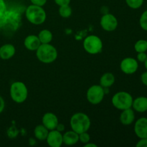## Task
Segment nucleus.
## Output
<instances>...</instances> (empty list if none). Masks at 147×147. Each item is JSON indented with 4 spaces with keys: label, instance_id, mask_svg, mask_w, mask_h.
<instances>
[{
    "label": "nucleus",
    "instance_id": "obj_5",
    "mask_svg": "<svg viewBox=\"0 0 147 147\" xmlns=\"http://www.w3.org/2000/svg\"><path fill=\"white\" fill-rule=\"evenodd\" d=\"M133 97L128 92L120 91L116 93L112 98V104L116 109L123 111L132 107Z\"/></svg>",
    "mask_w": 147,
    "mask_h": 147
},
{
    "label": "nucleus",
    "instance_id": "obj_14",
    "mask_svg": "<svg viewBox=\"0 0 147 147\" xmlns=\"http://www.w3.org/2000/svg\"><path fill=\"white\" fill-rule=\"evenodd\" d=\"M41 45L38 36L29 35L24 39V45L30 51H36Z\"/></svg>",
    "mask_w": 147,
    "mask_h": 147
},
{
    "label": "nucleus",
    "instance_id": "obj_4",
    "mask_svg": "<svg viewBox=\"0 0 147 147\" xmlns=\"http://www.w3.org/2000/svg\"><path fill=\"white\" fill-rule=\"evenodd\" d=\"M9 92L11 99L17 103H22L25 101L28 96L27 86L20 81L14 82L10 86Z\"/></svg>",
    "mask_w": 147,
    "mask_h": 147
},
{
    "label": "nucleus",
    "instance_id": "obj_33",
    "mask_svg": "<svg viewBox=\"0 0 147 147\" xmlns=\"http://www.w3.org/2000/svg\"><path fill=\"white\" fill-rule=\"evenodd\" d=\"M56 130L58 131L62 132L65 130V125L63 124V123H59L57 124V127H56Z\"/></svg>",
    "mask_w": 147,
    "mask_h": 147
},
{
    "label": "nucleus",
    "instance_id": "obj_27",
    "mask_svg": "<svg viewBox=\"0 0 147 147\" xmlns=\"http://www.w3.org/2000/svg\"><path fill=\"white\" fill-rule=\"evenodd\" d=\"M147 58V55L146 53H138L137 54V61L141 63H144Z\"/></svg>",
    "mask_w": 147,
    "mask_h": 147
},
{
    "label": "nucleus",
    "instance_id": "obj_12",
    "mask_svg": "<svg viewBox=\"0 0 147 147\" xmlns=\"http://www.w3.org/2000/svg\"><path fill=\"white\" fill-rule=\"evenodd\" d=\"M42 122V125H44L49 131L55 129L59 123L57 116L50 112L46 113L43 116Z\"/></svg>",
    "mask_w": 147,
    "mask_h": 147
},
{
    "label": "nucleus",
    "instance_id": "obj_34",
    "mask_svg": "<svg viewBox=\"0 0 147 147\" xmlns=\"http://www.w3.org/2000/svg\"><path fill=\"white\" fill-rule=\"evenodd\" d=\"M84 147H97V145L95 144H91L90 142L87 144H85Z\"/></svg>",
    "mask_w": 147,
    "mask_h": 147
},
{
    "label": "nucleus",
    "instance_id": "obj_7",
    "mask_svg": "<svg viewBox=\"0 0 147 147\" xmlns=\"http://www.w3.org/2000/svg\"><path fill=\"white\" fill-rule=\"evenodd\" d=\"M105 91L100 85H94L88 89L86 97L88 101L93 105L99 104L104 98Z\"/></svg>",
    "mask_w": 147,
    "mask_h": 147
},
{
    "label": "nucleus",
    "instance_id": "obj_18",
    "mask_svg": "<svg viewBox=\"0 0 147 147\" xmlns=\"http://www.w3.org/2000/svg\"><path fill=\"white\" fill-rule=\"evenodd\" d=\"M115 83V76L111 73H106L100 77V86L103 88H109Z\"/></svg>",
    "mask_w": 147,
    "mask_h": 147
},
{
    "label": "nucleus",
    "instance_id": "obj_32",
    "mask_svg": "<svg viewBox=\"0 0 147 147\" xmlns=\"http://www.w3.org/2000/svg\"><path fill=\"white\" fill-rule=\"evenodd\" d=\"M4 107H5V102L3 98L0 96V114L3 112L4 111Z\"/></svg>",
    "mask_w": 147,
    "mask_h": 147
},
{
    "label": "nucleus",
    "instance_id": "obj_30",
    "mask_svg": "<svg viewBox=\"0 0 147 147\" xmlns=\"http://www.w3.org/2000/svg\"><path fill=\"white\" fill-rule=\"evenodd\" d=\"M55 4H57L59 7L63 5H67L70 3L71 0H54Z\"/></svg>",
    "mask_w": 147,
    "mask_h": 147
},
{
    "label": "nucleus",
    "instance_id": "obj_11",
    "mask_svg": "<svg viewBox=\"0 0 147 147\" xmlns=\"http://www.w3.org/2000/svg\"><path fill=\"white\" fill-rule=\"evenodd\" d=\"M134 133L139 139L147 138V118L142 117L134 124Z\"/></svg>",
    "mask_w": 147,
    "mask_h": 147
},
{
    "label": "nucleus",
    "instance_id": "obj_20",
    "mask_svg": "<svg viewBox=\"0 0 147 147\" xmlns=\"http://www.w3.org/2000/svg\"><path fill=\"white\" fill-rule=\"evenodd\" d=\"M38 37L41 44H47L51 42L53 36L50 30H42L39 32Z\"/></svg>",
    "mask_w": 147,
    "mask_h": 147
},
{
    "label": "nucleus",
    "instance_id": "obj_21",
    "mask_svg": "<svg viewBox=\"0 0 147 147\" xmlns=\"http://www.w3.org/2000/svg\"><path fill=\"white\" fill-rule=\"evenodd\" d=\"M134 49L136 53H146L147 51V40H139L135 43Z\"/></svg>",
    "mask_w": 147,
    "mask_h": 147
},
{
    "label": "nucleus",
    "instance_id": "obj_8",
    "mask_svg": "<svg viewBox=\"0 0 147 147\" xmlns=\"http://www.w3.org/2000/svg\"><path fill=\"white\" fill-rule=\"evenodd\" d=\"M120 67L123 73L131 75L137 71L139 68V63L137 60L133 57H126L121 62Z\"/></svg>",
    "mask_w": 147,
    "mask_h": 147
},
{
    "label": "nucleus",
    "instance_id": "obj_3",
    "mask_svg": "<svg viewBox=\"0 0 147 147\" xmlns=\"http://www.w3.org/2000/svg\"><path fill=\"white\" fill-rule=\"evenodd\" d=\"M26 18L30 23L35 25H40L45 22L47 14L42 7L31 4L25 11Z\"/></svg>",
    "mask_w": 147,
    "mask_h": 147
},
{
    "label": "nucleus",
    "instance_id": "obj_28",
    "mask_svg": "<svg viewBox=\"0 0 147 147\" xmlns=\"http://www.w3.org/2000/svg\"><path fill=\"white\" fill-rule=\"evenodd\" d=\"M47 0H30L32 4L40 6V7H43L47 3Z\"/></svg>",
    "mask_w": 147,
    "mask_h": 147
},
{
    "label": "nucleus",
    "instance_id": "obj_16",
    "mask_svg": "<svg viewBox=\"0 0 147 147\" xmlns=\"http://www.w3.org/2000/svg\"><path fill=\"white\" fill-rule=\"evenodd\" d=\"M132 107L134 110L139 113H144L147 111V98L140 96L133 100Z\"/></svg>",
    "mask_w": 147,
    "mask_h": 147
},
{
    "label": "nucleus",
    "instance_id": "obj_9",
    "mask_svg": "<svg viewBox=\"0 0 147 147\" xmlns=\"http://www.w3.org/2000/svg\"><path fill=\"white\" fill-rule=\"evenodd\" d=\"M100 24L105 31L113 32L117 28L118 20L113 14L107 13L102 16Z\"/></svg>",
    "mask_w": 147,
    "mask_h": 147
},
{
    "label": "nucleus",
    "instance_id": "obj_6",
    "mask_svg": "<svg viewBox=\"0 0 147 147\" xmlns=\"http://www.w3.org/2000/svg\"><path fill=\"white\" fill-rule=\"evenodd\" d=\"M83 45L84 50L91 55L98 54L103 49L102 40L98 36L93 34L86 37L83 40Z\"/></svg>",
    "mask_w": 147,
    "mask_h": 147
},
{
    "label": "nucleus",
    "instance_id": "obj_19",
    "mask_svg": "<svg viewBox=\"0 0 147 147\" xmlns=\"http://www.w3.org/2000/svg\"><path fill=\"white\" fill-rule=\"evenodd\" d=\"M50 131L42 124L37 125L34 130V134L36 139L40 141L46 140Z\"/></svg>",
    "mask_w": 147,
    "mask_h": 147
},
{
    "label": "nucleus",
    "instance_id": "obj_35",
    "mask_svg": "<svg viewBox=\"0 0 147 147\" xmlns=\"http://www.w3.org/2000/svg\"><path fill=\"white\" fill-rule=\"evenodd\" d=\"M144 66H145V68L146 69V70H147V58L146 59V60H145L144 61Z\"/></svg>",
    "mask_w": 147,
    "mask_h": 147
},
{
    "label": "nucleus",
    "instance_id": "obj_13",
    "mask_svg": "<svg viewBox=\"0 0 147 147\" xmlns=\"http://www.w3.org/2000/svg\"><path fill=\"white\" fill-rule=\"evenodd\" d=\"M120 121L124 126H129L135 120V113L134 111L130 108V109H125L122 111V113L120 115Z\"/></svg>",
    "mask_w": 147,
    "mask_h": 147
},
{
    "label": "nucleus",
    "instance_id": "obj_2",
    "mask_svg": "<svg viewBox=\"0 0 147 147\" xmlns=\"http://www.w3.org/2000/svg\"><path fill=\"white\" fill-rule=\"evenodd\" d=\"M36 56L41 63L49 64L55 61L57 57V51L50 43L41 44L36 50Z\"/></svg>",
    "mask_w": 147,
    "mask_h": 147
},
{
    "label": "nucleus",
    "instance_id": "obj_17",
    "mask_svg": "<svg viewBox=\"0 0 147 147\" xmlns=\"http://www.w3.org/2000/svg\"><path fill=\"white\" fill-rule=\"evenodd\" d=\"M63 144L67 146H73L79 142V134L74 131H68L63 135Z\"/></svg>",
    "mask_w": 147,
    "mask_h": 147
},
{
    "label": "nucleus",
    "instance_id": "obj_10",
    "mask_svg": "<svg viewBox=\"0 0 147 147\" xmlns=\"http://www.w3.org/2000/svg\"><path fill=\"white\" fill-rule=\"evenodd\" d=\"M47 144L51 147H60L63 144V135L61 132L58 131L56 129L49 131L47 136Z\"/></svg>",
    "mask_w": 147,
    "mask_h": 147
},
{
    "label": "nucleus",
    "instance_id": "obj_29",
    "mask_svg": "<svg viewBox=\"0 0 147 147\" xmlns=\"http://www.w3.org/2000/svg\"><path fill=\"white\" fill-rule=\"evenodd\" d=\"M136 146L137 147H147V138L140 139Z\"/></svg>",
    "mask_w": 147,
    "mask_h": 147
},
{
    "label": "nucleus",
    "instance_id": "obj_25",
    "mask_svg": "<svg viewBox=\"0 0 147 147\" xmlns=\"http://www.w3.org/2000/svg\"><path fill=\"white\" fill-rule=\"evenodd\" d=\"M79 141L83 144H87L90 142V136L88 131L83 132V133L79 134Z\"/></svg>",
    "mask_w": 147,
    "mask_h": 147
},
{
    "label": "nucleus",
    "instance_id": "obj_15",
    "mask_svg": "<svg viewBox=\"0 0 147 147\" xmlns=\"http://www.w3.org/2000/svg\"><path fill=\"white\" fill-rule=\"evenodd\" d=\"M16 49L13 45L5 44L0 47V58L9 60L15 55Z\"/></svg>",
    "mask_w": 147,
    "mask_h": 147
},
{
    "label": "nucleus",
    "instance_id": "obj_31",
    "mask_svg": "<svg viewBox=\"0 0 147 147\" xmlns=\"http://www.w3.org/2000/svg\"><path fill=\"white\" fill-rule=\"evenodd\" d=\"M141 80L144 86H147V71L142 73L141 76Z\"/></svg>",
    "mask_w": 147,
    "mask_h": 147
},
{
    "label": "nucleus",
    "instance_id": "obj_26",
    "mask_svg": "<svg viewBox=\"0 0 147 147\" xmlns=\"http://www.w3.org/2000/svg\"><path fill=\"white\" fill-rule=\"evenodd\" d=\"M7 10V6H6L4 1V0H0V23H1Z\"/></svg>",
    "mask_w": 147,
    "mask_h": 147
},
{
    "label": "nucleus",
    "instance_id": "obj_24",
    "mask_svg": "<svg viewBox=\"0 0 147 147\" xmlns=\"http://www.w3.org/2000/svg\"><path fill=\"white\" fill-rule=\"evenodd\" d=\"M139 24L142 30L147 32V10L144 11L139 19Z\"/></svg>",
    "mask_w": 147,
    "mask_h": 147
},
{
    "label": "nucleus",
    "instance_id": "obj_1",
    "mask_svg": "<svg viewBox=\"0 0 147 147\" xmlns=\"http://www.w3.org/2000/svg\"><path fill=\"white\" fill-rule=\"evenodd\" d=\"M70 123L72 130L79 134L83 132L88 131L90 127L91 122L88 115L82 112H79L72 116Z\"/></svg>",
    "mask_w": 147,
    "mask_h": 147
},
{
    "label": "nucleus",
    "instance_id": "obj_22",
    "mask_svg": "<svg viewBox=\"0 0 147 147\" xmlns=\"http://www.w3.org/2000/svg\"><path fill=\"white\" fill-rule=\"evenodd\" d=\"M59 14L63 18H68L72 14L71 7L69 6V4L60 6L59 8Z\"/></svg>",
    "mask_w": 147,
    "mask_h": 147
},
{
    "label": "nucleus",
    "instance_id": "obj_23",
    "mask_svg": "<svg viewBox=\"0 0 147 147\" xmlns=\"http://www.w3.org/2000/svg\"><path fill=\"white\" fill-rule=\"evenodd\" d=\"M144 1V0H126V3L130 8L137 9L143 5Z\"/></svg>",
    "mask_w": 147,
    "mask_h": 147
}]
</instances>
